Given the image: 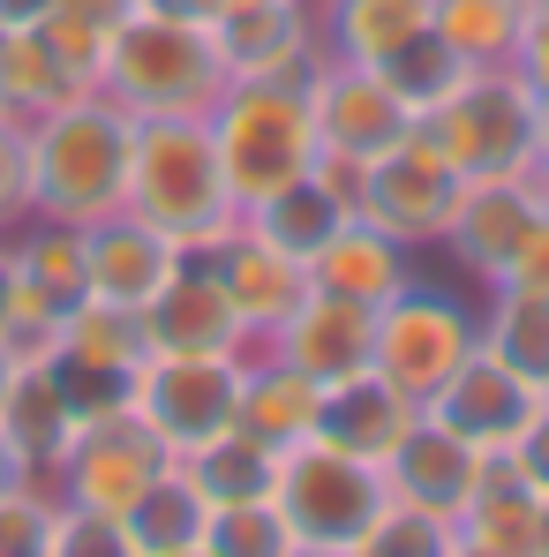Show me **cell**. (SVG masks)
Here are the masks:
<instances>
[{"instance_id":"83f0119b","label":"cell","mask_w":549,"mask_h":557,"mask_svg":"<svg viewBox=\"0 0 549 557\" xmlns=\"http://www.w3.org/2000/svg\"><path fill=\"white\" fill-rule=\"evenodd\" d=\"M174 467L196 482V497H203V505H241V497H272L278 453H272V445H257V437L234 422V430L203 437L196 453H182Z\"/></svg>"},{"instance_id":"cb8c5ba5","label":"cell","mask_w":549,"mask_h":557,"mask_svg":"<svg viewBox=\"0 0 549 557\" xmlns=\"http://www.w3.org/2000/svg\"><path fill=\"white\" fill-rule=\"evenodd\" d=\"M316 376H301L294 362H278L272 347H249L241 355V430L272 453H294L316 437Z\"/></svg>"},{"instance_id":"e575fe53","label":"cell","mask_w":549,"mask_h":557,"mask_svg":"<svg viewBox=\"0 0 549 557\" xmlns=\"http://www.w3.org/2000/svg\"><path fill=\"white\" fill-rule=\"evenodd\" d=\"M136 8H144V0H53V15H46L38 30H46V38L61 46V61H68V69H76V76H84V84L98 91V61H105V38H113V30H121V23H128Z\"/></svg>"},{"instance_id":"3957f363","label":"cell","mask_w":549,"mask_h":557,"mask_svg":"<svg viewBox=\"0 0 549 557\" xmlns=\"http://www.w3.org/2000/svg\"><path fill=\"white\" fill-rule=\"evenodd\" d=\"M30 128V174H38V219H68L98 226L105 211H121L128 188V128L136 113H121L105 91H76L68 106L23 121Z\"/></svg>"},{"instance_id":"30bf717a","label":"cell","mask_w":549,"mask_h":557,"mask_svg":"<svg viewBox=\"0 0 549 557\" xmlns=\"http://www.w3.org/2000/svg\"><path fill=\"white\" fill-rule=\"evenodd\" d=\"M452 203H459V174L445 166V151L414 128L407 144H391L384 159H369L362 174V211L369 226H384L391 242H407L414 257H429L452 226Z\"/></svg>"},{"instance_id":"4316f807","label":"cell","mask_w":549,"mask_h":557,"mask_svg":"<svg viewBox=\"0 0 549 557\" xmlns=\"http://www.w3.org/2000/svg\"><path fill=\"white\" fill-rule=\"evenodd\" d=\"M264 242H278V249H294V257H316L347 219H354V203L339 196V188L324 182V174H301L294 188H278V196H264L257 211H241Z\"/></svg>"},{"instance_id":"8992f818","label":"cell","mask_w":549,"mask_h":557,"mask_svg":"<svg viewBox=\"0 0 549 557\" xmlns=\"http://www.w3.org/2000/svg\"><path fill=\"white\" fill-rule=\"evenodd\" d=\"M422 136L445 151L459 182L527 174L535 166V91L512 69H466L452 91L422 113Z\"/></svg>"},{"instance_id":"ab89813d","label":"cell","mask_w":549,"mask_h":557,"mask_svg":"<svg viewBox=\"0 0 549 557\" xmlns=\"http://www.w3.org/2000/svg\"><path fill=\"white\" fill-rule=\"evenodd\" d=\"M53 557H144L128 520L113 512H84V505H61L53 512Z\"/></svg>"},{"instance_id":"b9f144b4","label":"cell","mask_w":549,"mask_h":557,"mask_svg":"<svg viewBox=\"0 0 549 557\" xmlns=\"http://www.w3.org/2000/svg\"><path fill=\"white\" fill-rule=\"evenodd\" d=\"M527 91H549V0L527 8V23H520V46H512V61H504Z\"/></svg>"},{"instance_id":"277c9868","label":"cell","mask_w":549,"mask_h":557,"mask_svg":"<svg viewBox=\"0 0 549 557\" xmlns=\"http://www.w3.org/2000/svg\"><path fill=\"white\" fill-rule=\"evenodd\" d=\"M98 91L121 113H211V98L226 91V53L211 38V23L136 8L98 61Z\"/></svg>"},{"instance_id":"d590c367","label":"cell","mask_w":549,"mask_h":557,"mask_svg":"<svg viewBox=\"0 0 549 557\" xmlns=\"http://www.w3.org/2000/svg\"><path fill=\"white\" fill-rule=\"evenodd\" d=\"M354 557H459V520L384 497V512L369 520V535L354 543Z\"/></svg>"},{"instance_id":"52a82bcc","label":"cell","mask_w":549,"mask_h":557,"mask_svg":"<svg viewBox=\"0 0 549 557\" xmlns=\"http://www.w3.org/2000/svg\"><path fill=\"white\" fill-rule=\"evenodd\" d=\"M272 497H278V512L294 520L301 543H362L391 490H384V467L376 460H354V453L309 437V445L278 453Z\"/></svg>"},{"instance_id":"60d3db41","label":"cell","mask_w":549,"mask_h":557,"mask_svg":"<svg viewBox=\"0 0 549 557\" xmlns=\"http://www.w3.org/2000/svg\"><path fill=\"white\" fill-rule=\"evenodd\" d=\"M38 219V174H30V128L0 113V234Z\"/></svg>"},{"instance_id":"f1b7e54d","label":"cell","mask_w":549,"mask_h":557,"mask_svg":"<svg viewBox=\"0 0 549 557\" xmlns=\"http://www.w3.org/2000/svg\"><path fill=\"white\" fill-rule=\"evenodd\" d=\"M482 347L520 370L527 384L549 392V294H520V286H489L482 301Z\"/></svg>"},{"instance_id":"836d02e7","label":"cell","mask_w":549,"mask_h":557,"mask_svg":"<svg viewBox=\"0 0 549 557\" xmlns=\"http://www.w3.org/2000/svg\"><path fill=\"white\" fill-rule=\"evenodd\" d=\"M203 550L211 557H294L301 535H294V520L278 512V497H241V505H211Z\"/></svg>"},{"instance_id":"bcb514c9","label":"cell","mask_w":549,"mask_h":557,"mask_svg":"<svg viewBox=\"0 0 549 557\" xmlns=\"http://www.w3.org/2000/svg\"><path fill=\"white\" fill-rule=\"evenodd\" d=\"M527 174L549 188V91H535V166Z\"/></svg>"},{"instance_id":"f6af8a7d","label":"cell","mask_w":549,"mask_h":557,"mask_svg":"<svg viewBox=\"0 0 549 557\" xmlns=\"http://www.w3.org/2000/svg\"><path fill=\"white\" fill-rule=\"evenodd\" d=\"M46 15H53V0H0V30H30Z\"/></svg>"},{"instance_id":"ba28073f","label":"cell","mask_w":549,"mask_h":557,"mask_svg":"<svg viewBox=\"0 0 549 557\" xmlns=\"http://www.w3.org/2000/svg\"><path fill=\"white\" fill-rule=\"evenodd\" d=\"M128 414L166 445V460L241 422V355H151L136 370Z\"/></svg>"},{"instance_id":"c3c4849f","label":"cell","mask_w":549,"mask_h":557,"mask_svg":"<svg viewBox=\"0 0 549 557\" xmlns=\"http://www.w3.org/2000/svg\"><path fill=\"white\" fill-rule=\"evenodd\" d=\"M8 309H15V242L0 234V332H8Z\"/></svg>"},{"instance_id":"681fc988","label":"cell","mask_w":549,"mask_h":557,"mask_svg":"<svg viewBox=\"0 0 549 557\" xmlns=\"http://www.w3.org/2000/svg\"><path fill=\"white\" fill-rule=\"evenodd\" d=\"M8 482H23V474H15V460H8V445H0V490H8Z\"/></svg>"},{"instance_id":"1f68e13d","label":"cell","mask_w":549,"mask_h":557,"mask_svg":"<svg viewBox=\"0 0 549 557\" xmlns=\"http://www.w3.org/2000/svg\"><path fill=\"white\" fill-rule=\"evenodd\" d=\"M535 0H437V38L452 46L466 69H504L512 46H520V23H527Z\"/></svg>"},{"instance_id":"816d5d0a","label":"cell","mask_w":549,"mask_h":557,"mask_svg":"<svg viewBox=\"0 0 549 557\" xmlns=\"http://www.w3.org/2000/svg\"><path fill=\"white\" fill-rule=\"evenodd\" d=\"M159 557H211V550H203V543H188V550H159Z\"/></svg>"},{"instance_id":"7c38bea8","label":"cell","mask_w":549,"mask_h":557,"mask_svg":"<svg viewBox=\"0 0 549 557\" xmlns=\"http://www.w3.org/2000/svg\"><path fill=\"white\" fill-rule=\"evenodd\" d=\"M542 203H549V188L535 182V174H482V182H459L452 226H445L437 249L489 294V286L504 278V264H512V249L527 242V226L542 219Z\"/></svg>"},{"instance_id":"d4e9b609","label":"cell","mask_w":549,"mask_h":557,"mask_svg":"<svg viewBox=\"0 0 549 557\" xmlns=\"http://www.w3.org/2000/svg\"><path fill=\"white\" fill-rule=\"evenodd\" d=\"M459 543L482 557H549L542 543V490L535 482H520L504 453L489 460L482 474V490L466 497V512H459Z\"/></svg>"},{"instance_id":"4fadbf2b","label":"cell","mask_w":549,"mask_h":557,"mask_svg":"<svg viewBox=\"0 0 549 557\" xmlns=\"http://www.w3.org/2000/svg\"><path fill=\"white\" fill-rule=\"evenodd\" d=\"M211 38L226 53V76H294V84H309L316 61H324L316 0H234L226 15H211Z\"/></svg>"},{"instance_id":"484cf974","label":"cell","mask_w":549,"mask_h":557,"mask_svg":"<svg viewBox=\"0 0 549 557\" xmlns=\"http://www.w3.org/2000/svg\"><path fill=\"white\" fill-rule=\"evenodd\" d=\"M76 91H91V84L61 61V46L38 23L30 30H0V113L8 121H38V113L68 106Z\"/></svg>"},{"instance_id":"6da1fadb","label":"cell","mask_w":549,"mask_h":557,"mask_svg":"<svg viewBox=\"0 0 549 557\" xmlns=\"http://www.w3.org/2000/svg\"><path fill=\"white\" fill-rule=\"evenodd\" d=\"M121 211L174 234L188 257H211L241 226V203L226 188V166H219V144H211L203 113H136Z\"/></svg>"},{"instance_id":"2e32d148","label":"cell","mask_w":549,"mask_h":557,"mask_svg":"<svg viewBox=\"0 0 549 557\" xmlns=\"http://www.w3.org/2000/svg\"><path fill=\"white\" fill-rule=\"evenodd\" d=\"M211 272L226 278V294H234V309H241V332L264 347L278 324L316 294V278H309V257H294V249H278V242H264L249 219L211 249Z\"/></svg>"},{"instance_id":"8d00e7d4","label":"cell","mask_w":549,"mask_h":557,"mask_svg":"<svg viewBox=\"0 0 549 557\" xmlns=\"http://www.w3.org/2000/svg\"><path fill=\"white\" fill-rule=\"evenodd\" d=\"M53 482H8L0 490V557H53Z\"/></svg>"},{"instance_id":"f5cc1de1","label":"cell","mask_w":549,"mask_h":557,"mask_svg":"<svg viewBox=\"0 0 549 557\" xmlns=\"http://www.w3.org/2000/svg\"><path fill=\"white\" fill-rule=\"evenodd\" d=\"M542 543H549V497H542Z\"/></svg>"},{"instance_id":"db71d44e","label":"cell","mask_w":549,"mask_h":557,"mask_svg":"<svg viewBox=\"0 0 549 557\" xmlns=\"http://www.w3.org/2000/svg\"><path fill=\"white\" fill-rule=\"evenodd\" d=\"M459 557H482V550H466V543H459Z\"/></svg>"},{"instance_id":"f546056e","label":"cell","mask_w":549,"mask_h":557,"mask_svg":"<svg viewBox=\"0 0 549 557\" xmlns=\"http://www.w3.org/2000/svg\"><path fill=\"white\" fill-rule=\"evenodd\" d=\"M53 355H76V362H105V370H144L151 362V339H144V309L128 301H105V294H84L53 339Z\"/></svg>"},{"instance_id":"f35d334b","label":"cell","mask_w":549,"mask_h":557,"mask_svg":"<svg viewBox=\"0 0 549 557\" xmlns=\"http://www.w3.org/2000/svg\"><path fill=\"white\" fill-rule=\"evenodd\" d=\"M46 362H53V376H61V392H68L76 422L128 414V399H136V370H105V362H76V355H46Z\"/></svg>"},{"instance_id":"d6a6232c","label":"cell","mask_w":549,"mask_h":557,"mask_svg":"<svg viewBox=\"0 0 549 557\" xmlns=\"http://www.w3.org/2000/svg\"><path fill=\"white\" fill-rule=\"evenodd\" d=\"M203 528H211V505L196 497V482H188L182 467H166V474L136 497V512H128V535H136L144 557L188 550V543H203Z\"/></svg>"},{"instance_id":"7bdbcfd3","label":"cell","mask_w":549,"mask_h":557,"mask_svg":"<svg viewBox=\"0 0 549 557\" xmlns=\"http://www.w3.org/2000/svg\"><path fill=\"white\" fill-rule=\"evenodd\" d=\"M504 467H512L520 482H535V490L549 497V392H542V407L527 414V430L504 445Z\"/></svg>"},{"instance_id":"7dc6e473","label":"cell","mask_w":549,"mask_h":557,"mask_svg":"<svg viewBox=\"0 0 549 557\" xmlns=\"http://www.w3.org/2000/svg\"><path fill=\"white\" fill-rule=\"evenodd\" d=\"M144 8H159V15H188V23H211L226 0H144Z\"/></svg>"},{"instance_id":"d6986e66","label":"cell","mask_w":549,"mask_h":557,"mask_svg":"<svg viewBox=\"0 0 549 557\" xmlns=\"http://www.w3.org/2000/svg\"><path fill=\"white\" fill-rule=\"evenodd\" d=\"M76 430H84V422H76V407H68L53 362H15L8 392H0V445H8L15 474L53 482V467L68 460Z\"/></svg>"},{"instance_id":"5bb4252c","label":"cell","mask_w":549,"mask_h":557,"mask_svg":"<svg viewBox=\"0 0 549 557\" xmlns=\"http://www.w3.org/2000/svg\"><path fill=\"white\" fill-rule=\"evenodd\" d=\"M144 339H151V355H249L257 347L241 332V309H234L226 278L211 272V257H188L144 301Z\"/></svg>"},{"instance_id":"74e56055","label":"cell","mask_w":549,"mask_h":557,"mask_svg":"<svg viewBox=\"0 0 549 557\" xmlns=\"http://www.w3.org/2000/svg\"><path fill=\"white\" fill-rule=\"evenodd\" d=\"M384 76L399 84V98H407L414 113H429V106H437V98H445L459 76H466V61H459L452 46H445V38L429 30V38H414V46H407V53H399V61L384 69Z\"/></svg>"},{"instance_id":"9c48e42d","label":"cell","mask_w":549,"mask_h":557,"mask_svg":"<svg viewBox=\"0 0 549 557\" xmlns=\"http://www.w3.org/2000/svg\"><path fill=\"white\" fill-rule=\"evenodd\" d=\"M309 121H316V151L332 159H384L391 144H407L422 128V113L399 98V84L384 69H362V61H316L309 76Z\"/></svg>"},{"instance_id":"7a4b0ae2","label":"cell","mask_w":549,"mask_h":557,"mask_svg":"<svg viewBox=\"0 0 549 557\" xmlns=\"http://www.w3.org/2000/svg\"><path fill=\"white\" fill-rule=\"evenodd\" d=\"M211 144L241 211H257L264 196L294 188L316 174V121H309V84L294 76H226V91L211 98Z\"/></svg>"},{"instance_id":"7402d4cb","label":"cell","mask_w":549,"mask_h":557,"mask_svg":"<svg viewBox=\"0 0 549 557\" xmlns=\"http://www.w3.org/2000/svg\"><path fill=\"white\" fill-rule=\"evenodd\" d=\"M414 272H422V257H414L407 242H391L384 226H369L362 211L309 257V278H316L324 294H347V301H362V309H384Z\"/></svg>"},{"instance_id":"4dcf8cb0","label":"cell","mask_w":549,"mask_h":557,"mask_svg":"<svg viewBox=\"0 0 549 557\" xmlns=\"http://www.w3.org/2000/svg\"><path fill=\"white\" fill-rule=\"evenodd\" d=\"M15 272L30 278L38 294H53L61 309H76L84 294H91V264H84V226H68V219H23L15 234Z\"/></svg>"},{"instance_id":"ee69618b","label":"cell","mask_w":549,"mask_h":557,"mask_svg":"<svg viewBox=\"0 0 549 557\" xmlns=\"http://www.w3.org/2000/svg\"><path fill=\"white\" fill-rule=\"evenodd\" d=\"M497 286H520V294H549V203L542 219L527 226V242L512 249V264H504V278Z\"/></svg>"},{"instance_id":"5b68a950","label":"cell","mask_w":549,"mask_h":557,"mask_svg":"<svg viewBox=\"0 0 549 557\" xmlns=\"http://www.w3.org/2000/svg\"><path fill=\"white\" fill-rule=\"evenodd\" d=\"M482 347V301H466L459 286L414 272L384 309H376V362L369 370L399 384L414 407H429L445 392V376Z\"/></svg>"},{"instance_id":"8fae6325","label":"cell","mask_w":549,"mask_h":557,"mask_svg":"<svg viewBox=\"0 0 549 557\" xmlns=\"http://www.w3.org/2000/svg\"><path fill=\"white\" fill-rule=\"evenodd\" d=\"M166 445L136 422V414H98L76 430V445H68V460L53 467V497L61 505H84V512H113V520H128L136 512V497L166 474Z\"/></svg>"},{"instance_id":"ffe728a7","label":"cell","mask_w":549,"mask_h":557,"mask_svg":"<svg viewBox=\"0 0 549 557\" xmlns=\"http://www.w3.org/2000/svg\"><path fill=\"white\" fill-rule=\"evenodd\" d=\"M84 264H91V294L144 309L188 264V249L174 234H159L151 219H136V211H105L98 226H84Z\"/></svg>"},{"instance_id":"9a60e30c","label":"cell","mask_w":549,"mask_h":557,"mask_svg":"<svg viewBox=\"0 0 549 557\" xmlns=\"http://www.w3.org/2000/svg\"><path fill=\"white\" fill-rule=\"evenodd\" d=\"M535 407H542V384H527L520 370H504L489 347H474V355L445 376V392L429 399V414H437L445 430H459L474 453H489V460L527 430Z\"/></svg>"},{"instance_id":"603a6c76","label":"cell","mask_w":549,"mask_h":557,"mask_svg":"<svg viewBox=\"0 0 549 557\" xmlns=\"http://www.w3.org/2000/svg\"><path fill=\"white\" fill-rule=\"evenodd\" d=\"M437 0H316V38L332 61L391 69L414 38H429Z\"/></svg>"},{"instance_id":"f907efd6","label":"cell","mask_w":549,"mask_h":557,"mask_svg":"<svg viewBox=\"0 0 549 557\" xmlns=\"http://www.w3.org/2000/svg\"><path fill=\"white\" fill-rule=\"evenodd\" d=\"M8 376H15V355H8V347H0V392H8Z\"/></svg>"},{"instance_id":"44dd1931","label":"cell","mask_w":549,"mask_h":557,"mask_svg":"<svg viewBox=\"0 0 549 557\" xmlns=\"http://www.w3.org/2000/svg\"><path fill=\"white\" fill-rule=\"evenodd\" d=\"M414 399L399 392V384H384L376 370H354L339 376V384H324L316 392V437L324 445H339V453H354V460H391V445L414 430Z\"/></svg>"},{"instance_id":"ac0fdd59","label":"cell","mask_w":549,"mask_h":557,"mask_svg":"<svg viewBox=\"0 0 549 557\" xmlns=\"http://www.w3.org/2000/svg\"><path fill=\"white\" fill-rule=\"evenodd\" d=\"M264 347H272L278 362H294L301 376H316V384H339V376H354V370L376 362V309H362V301L316 286Z\"/></svg>"},{"instance_id":"e0dca14e","label":"cell","mask_w":549,"mask_h":557,"mask_svg":"<svg viewBox=\"0 0 549 557\" xmlns=\"http://www.w3.org/2000/svg\"><path fill=\"white\" fill-rule=\"evenodd\" d=\"M482 474H489V453H474L459 430H445V422L422 407L414 430H407V437L391 445V460H384V490H391L399 505H422V512L459 520L466 497L482 490Z\"/></svg>"}]
</instances>
